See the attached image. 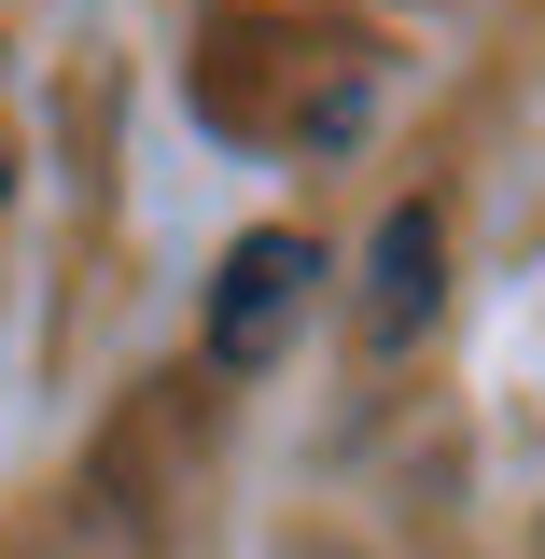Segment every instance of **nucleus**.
<instances>
[{
    "mask_svg": "<svg viewBox=\"0 0 545 559\" xmlns=\"http://www.w3.org/2000/svg\"><path fill=\"white\" fill-rule=\"evenodd\" d=\"M434 294H448V224L406 197L378 224V252H364V349H406L419 322H434Z\"/></svg>",
    "mask_w": 545,
    "mask_h": 559,
    "instance_id": "obj_2",
    "label": "nucleus"
},
{
    "mask_svg": "<svg viewBox=\"0 0 545 559\" xmlns=\"http://www.w3.org/2000/svg\"><path fill=\"white\" fill-rule=\"evenodd\" d=\"M308 280H322V252H308L294 224L238 238L224 280H210V364H266V349L294 336V308H308Z\"/></svg>",
    "mask_w": 545,
    "mask_h": 559,
    "instance_id": "obj_1",
    "label": "nucleus"
}]
</instances>
